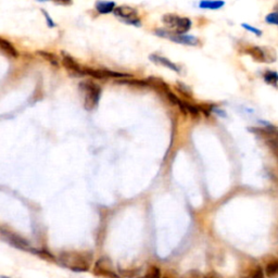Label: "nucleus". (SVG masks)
I'll list each match as a JSON object with an SVG mask.
<instances>
[{"mask_svg":"<svg viewBox=\"0 0 278 278\" xmlns=\"http://www.w3.org/2000/svg\"><path fill=\"white\" fill-rule=\"evenodd\" d=\"M93 262V256L89 252H77V251H68L62 252L59 256V263L70 268L74 272H88L91 269Z\"/></svg>","mask_w":278,"mask_h":278,"instance_id":"obj_1","label":"nucleus"},{"mask_svg":"<svg viewBox=\"0 0 278 278\" xmlns=\"http://www.w3.org/2000/svg\"><path fill=\"white\" fill-rule=\"evenodd\" d=\"M162 22L169 26L175 34L184 35L191 27V21L184 16H178L176 14H165L162 16Z\"/></svg>","mask_w":278,"mask_h":278,"instance_id":"obj_2","label":"nucleus"},{"mask_svg":"<svg viewBox=\"0 0 278 278\" xmlns=\"http://www.w3.org/2000/svg\"><path fill=\"white\" fill-rule=\"evenodd\" d=\"M79 87L84 94L85 108L87 110L94 109L98 104L101 94L99 86L94 84L93 81H83V83H80Z\"/></svg>","mask_w":278,"mask_h":278,"instance_id":"obj_3","label":"nucleus"},{"mask_svg":"<svg viewBox=\"0 0 278 278\" xmlns=\"http://www.w3.org/2000/svg\"><path fill=\"white\" fill-rule=\"evenodd\" d=\"M94 274L97 276H102L107 278H122L113 268L111 260L108 258H100L97 260L94 266Z\"/></svg>","mask_w":278,"mask_h":278,"instance_id":"obj_4","label":"nucleus"},{"mask_svg":"<svg viewBox=\"0 0 278 278\" xmlns=\"http://www.w3.org/2000/svg\"><path fill=\"white\" fill-rule=\"evenodd\" d=\"M113 13L117 18L124 21L127 24H132V25L135 26H141V20L138 18V13L132 7L128 6L118 7L116 8V10L113 11Z\"/></svg>","mask_w":278,"mask_h":278,"instance_id":"obj_5","label":"nucleus"},{"mask_svg":"<svg viewBox=\"0 0 278 278\" xmlns=\"http://www.w3.org/2000/svg\"><path fill=\"white\" fill-rule=\"evenodd\" d=\"M2 236H3L4 239H6L8 242H9L10 244H12V246L15 247V248L24 250V251H30L32 253L34 252V250H35V249H33L30 246V243L27 242V240L22 238V237H20L19 235L5 231L4 228H2Z\"/></svg>","mask_w":278,"mask_h":278,"instance_id":"obj_6","label":"nucleus"},{"mask_svg":"<svg viewBox=\"0 0 278 278\" xmlns=\"http://www.w3.org/2000/svg\"><path fill=\"white\" fill-rule=\"evenodd\" d=\"M157 34L161 37H166L178 44H184V45H189V46H197L199 44L198 38L190 35H179V34H175V33H169L166 31H162V30H158Z\"/></svg>","mask_w":278,"mask_h":278,"instance_id":"obj_7","label":"nucleus"},{"mask_svg":"<svg viewBox=\"0 0 278 278\" xmlns=\"http://www.w3.org/2000/svg\"><path fill=\"white\" fill-rule=\"evenodd\" d=\"M258 133L263 135L265 138L266 145L278 160V130L275 128H265V129H257Z\"/></svg>","mask_w":278,"mask_h":278,"instance_id":"obj_8","label":"nucleus"},{"mask_svg":"<svg viewBox=\"0 0 278 278\" xmlns=\"http://www.w3.org/2000/svg\"><path fill=\"white\" fill-rule=\"evenodd\" d=\"M62 63L69 71L74 72V73H76V74H84V69H81L78 65V63L74 59H73L72 57H70L68 54H63Z\"/></svg>","mask_w":278,"mask_h":278,"instance_id":"obj_9","label":"nucleus"},{"mask_svg":"<svg viewBox=\"0 0 278 278\" xmlns=\"http://www.w3.org/2000/svg\"><path fill=\"white\" fill-rule=\"evenodd\" d=\"M247 53L250 54L253 59L258 62H266V55L264 48H260L257 46H253L247 49Z\"/></svg>","mask_w":278,"mask_h":278,"instance_id":"obj_10","label":"nucleus"},{"mask_svg":"<svg viewBox=\"0 0 278 278\" xmlns=\"http://www.w3.org/2000/svg\"><path fill=\"white\" fill-rule=\"evenodd\" d=\"M150 59L154 62V63H158V64H162L164 65V67H168L170 68L171 70H173L177 73H181V69H179L176 64H174L172 61H170L169 59L166 58H163V57L161 55H157V54H151L150 55Z\"/></svg>","mask_w":278,"mask_h":278,"instance_id":"obj_11","label":"nucleus"},{"mask_svg":"<svg viewBox=\"0 0 278 278\" xmlns=\"http://www.w3.org/2000/svg\"><path fill=\"white\" fill-rule=\"evenodd\" d=\"M264 272L268 278H278V259L269 260L265 265Z\"/></svg>","mask_w":278,"mask_h":278,"instance_id":"obj_12","label":"nucleus"},{"mask_svg":"<svg viewBox=\"0 0 278 278\" xmlns=\"http://www.w3.org/2000/svg\"><path fill=\"white\" fill-rule=\"evenodd\" d=\"M0 48H2V50L7 55L11 57V58H16V57L19 55V52L16 51V49L11 45V43H9L4 38H0Z\"/></svg>","mask_w":278,"mask_h":278,"instance_id":"obj_13","label":"nucleus"},{"mask_svg":"<svg viewBox=\"0 0 278 278\" xmlns=\"http://www.w3.org/2000/svg\"><path fill=\"white\" fill-rule=\"evenodd\" d=\"M96 9L99 13L107 14L116 10V3L112 2H99L96 4Z\"/></svg>","mask_w":278,"mask_h":278,"instance_id":"obj_14","label":"nucleus"},{"mask_svg":"<svg viewBox=\"0 0 278 278\" xmlns=\"http://www.w3.org/2000/svg\"><path fill=\"white\" fill-rule=\"evenodd\" d=\"M178 107L184 113L190 114V116H192V117H198L200 114V110L197 107H194V105H192L190 103L183 102L182 100H181V102L178 103Z\"/></svg>","mask_w":278,"mask_h":278,"instance_id":"obj_15","label":"nucleus"},{"mask_svg":"<svg viewBox=\"0 0 278 278\" xmlns=\"http://www.w3.org/2000/svg\"><path fill=\"white\" fill-rule=\"evenodd\" d=\"M225 5L224 2H211V0H203L199 3V7L201 9H210V10H217L220 9Z\"/></svg>","mask_w":278,"mask_h":278,"instance_id":"obj_16","label":"nucleus"},{"mask_svg":"<svg viewBox=\"0 0 278 278\" xmlns=\"http://www.w3.org/2000/svg\"><path fill=\"white\" fill-rule=\"evenodd\" d=\"M264 277H265V272L259 264H255L249 268L247 278H264Z\"/></svg>","mask_w":278,"mask_h":278,"instance_id":"obj_17","label":"nucleus"},{"mask_svg":"<svg viewBox=\"0 0 278 278\" xmlns=\"http://www.w3.org/2000/svg\"><path fill=\"white\" fill-rule=\"evenodd\" d=\"M142 278H162L161 277V269L157 265H151L144 277Z\"/></svg>","mask_w":278,"mask_h":278,"instance_id":"obj_18","label":"nucleus"},{"mask_svg":"<svg viewBox=\"0 0 278 278\" xmlns=\"http://www.w3.org/2000/svg\"><path fill=\"white\" fill-rule=\"evenodd\" d=\"M264 79L266 83L271 84L273 86H277L278 83V74L276 72H272V71H267L264 74Z\"/></svg>","mask_w":278,"mask_h":278,"instance_id":"obj_19","label":"nucleus"},{"mask_svg":"<svg viewBox=\"0 0 278 278\" xmlns=\"http://www.w3.org/2000/svg\"><path fill=\"white\" fill-rule=\"evenodd\" d=\"M138 269H121L120 275L127 278H134L136 275H138Z\"/></svg>","mask_w":278,"mask_h":278,"instance_id":"obj_20","label":"nucleus"},{"mask_svg":"<svg viewBox=\"0 0 278 278\" xmlns=\"http://www.w3.org/2000/svg\"><path fill=\"white\" fill-rule=\"evenodd\" d=\"M182 278H204V275H202V273L197 271V269H191V271H188Z\"/></svg>","mask_w":278,"mask_h":278,"instance_id":"obj_21","label":"nucleus"},{"mask_svg":"<svg viewBox=\"0 0 278 278\" xmlns=\"http://www.w3.org/2000/svg\"><path fill=\"white\" fill-rule=\"evenodd\" d=\"M39 54H42L44 57V58H46L49 62L52 63L53 65H58V61H57L55 55H53L51 53H48L46 51H39Z\"/></svg>","mask_w":278,"mask_h":278,"instance_id":"obj_22","label":"nucleus"},{"mask_svg":"<svg viewBox=\"0 0 278 278\" xmlns=\"http://www.w3.org/2000/svg\"><path fill=\"white\" fill-rule=\"evenodd\" d=\"M266 21L271 24H276L278 25V13H271L266 16Z\"/></svg>","mask_w":278,"mask_h":278,"instance_id":"obj_23","label":"nucleus"},{"mask_svg":"<svg viewBox=\"0 0 278 278\" xmlns=\"http://www.w3.org/2000/svg\"><path fill=\"white\" fill-rule=\"evenodd\" d=\"M166 97L169 98V100L172 102V103H173V104H176V105H178V103L179 102H181V100H179L178 99V98L173 94V93H171V92H168L166 93Z\"/></svg>","mask_w":278,"mask_h":278,"instance_id":"obj_24","label":"nucleus"},{"mask_svg":"<svg viewBox=\"0 0 278 278\" xmlns=\"http://www.w3.org/2000/svg\"><path fill=\"white\" fill-rule=\"evenodd\" d=\"M242 26L244 27V29H246V30H248V31H250V32H252V33H255V34H257L258 36H260V35H262V32H261L260 30H258V29H255V27H252L251 25H249V24H246V23H243L242 24Z\"/></svg>","mask_w":278,"mask_h":278,"instance_id":"obj_25","label":"nucleus"},{"mask_svg":"<svg viewBox=\"0 0 278 278\" xmlns=\"http://www.w3.org/2000/svg\"><path fill=\"white\" fill-rule=\"evenodd\" d=\"M162 278H178V276H177L176 272L171 271V269H170V271H166L164 273V275H163Z\"/></svg>","mask_w":278,"mask_h":278,"instance_id":"obj_26","label":"nucleus"},{"mask_svg":"<svg viewBox=\"0 0 278 278\" xmlns=\"http://www.w3.org/2000/svg\"><path fill=\"white\" fill-rule=\"evenodd\" d=\"M43 13H44L45 16H46V20H47V23H48L49 27H54V26H55V23L50 19V16H49V14H48L46 11H44V10H43Z\"/></svg>","mask_w":278,"mask_h":278,"instance_id":"obj_27","label":"nucleus"},{"mask_svg":"<svg viewBox=\"0 0 278 278\" xmlns=\"http://www.w3.org/2000/svg\"><path fill=\"white\" fill-rule=\"evenodd\" d=\"M204 278H223L222 275L216 273V272H209L204 275Z\"/></svg>","mask_w":278,"mask_h":278,"instance_id":"obj_28","label":"nucleus"}]
</instances>
